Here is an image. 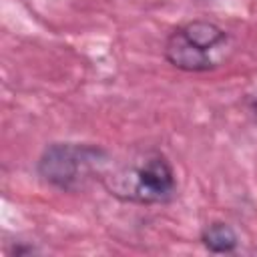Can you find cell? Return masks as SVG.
Masks as SVG:
<instances>
[{"instance_id": "5b68a950", "label": "cell", "mask_w": 257, "mask_h": 257, "mask_svg": "<svg viewBox=\"0 0 257 257\" xmlns=\"http://www.w3.org/2000/svg\"><path fill=\"white\" fill-rule=\"evenodd\" d=\"M38 253V249L34 245H24V243H16L14 249L8 253L10 257H28V255H34Z\"/></svg>"}, {"instance_id": "277c9868", "label": "cell", "mask_w": 257, "mask_h": 257, "mask_svg": "<svg viewBox=\"0 0 257 257\" xmlns=\"http://www.w3.org/2000/svg\"><path fill=\"white\" fill-rule=\"evenodd\" d=\"M201 245L211 253H233L239 247L237 231L225 221H211L201 229Z\"/></svg>"}, {"instance_id": "7a4b0ae2", "label": "cell", "mask_w": 257, "mask_h": 257, "mask_svg": "<svg viewBox=\"0 0 257 257\" xmlns=\"http://www.w3.org/2000/svg\"><path fill=\"white\" fill-rule=\"evenodd\" d=\"M110 155L104 147L92 143L60 141L42 149L36 161L38 179L62 193H80L90 183L102 179Z\"/></svg>"}, {"instance_id": "6da1fadb", "label": "cell", "mask_w": 257, "mask_h": 257, "mask_svg": "<svg viewBox=\"0 0 257 257\" xmlns=\"http://www.w3.org/2000/svg\"><path fill=\"white\" fill-rule=\"evenodd\" d=\"M100 185L110 197L131 205H165L177 195L175 169L159 149H145L128 161L108 167Z\"/></svg>"}, {"instance_id": "8992f818", "label": "cell", "mask_w": 257, "mask_h": 257, "mask_svg": "<svg viewBox=\"0 0 257 257\" xmlns=\"http://www.w3.org/2000/svg\"><path fill=\"white\" fill-rule=\"evenodd\" d=\"M255 255H257V249H255Z\"/></svg>"}, {"instance_id": "3957f363", "label": "cell", "mask_w": 257, "mask_h": 257, "mask_svg": "<svg viewBox=\"0 0 257 257\" xmlns=\"http://www.w3.org/2000/svg\"><path fill=\"white\" fill-rule=\"evenodd\" d=\"M229 42V34L213 20L197 18L177 26L165 40V60L183 72H209L219 66L217 52Z\"/></svg>"}]
</instances>
